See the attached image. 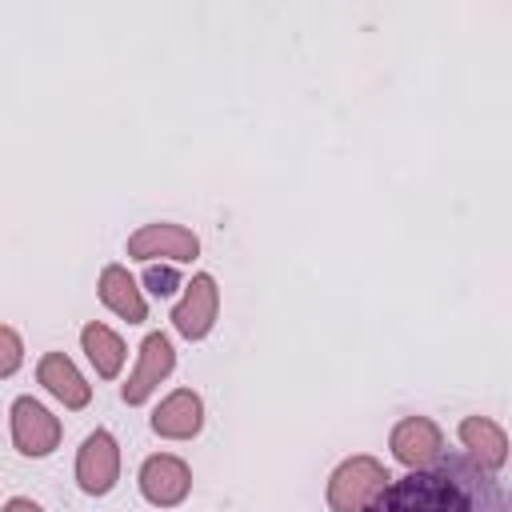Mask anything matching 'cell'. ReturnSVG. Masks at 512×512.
Here are the masks:
<instances>
[{
  "mask_svg": "<svg viewBox=\"0 0 512 512\" xmlns=\"http://www.w3.org/2000/svg\"><path fill=\"white\" fill-rule=\"evenodd\" d=\"M128 260H140V264H192L200 256V240L192 228L184 224H172V220H152V224H140L128 244H124Z\"/></svg>",
  "mask_w": 512,
  "mask_h": 512,
  "instance_id": "cell-3",
  "label": "cell"
},
{
  "mask_svg": "<svg viewBox=\"0 0 512 512\" xmlns=\"http://www.w3.org/2000/svg\"><path fill=\"white\" fill-rule=\"evenodd\" d=\"M456 436H460L468 460H476L488 472H500L504 468V460H508V436H504V428L492 416H464L460 428H456Z\"/></svg>",
  "mask_w": 512,
  "mask_h": 512,
  "instance_id": "cell-13",
  "label": "cell"
},
{
  "mask_svg": "<svg viewBox=\"0 0 512 512\" xmlns=\"http://www.w3.org/2000/svg\"><path fill=\"white\" fill-rule=\"evenodd\" d=\"M36 380H40V388H44L48 396H56V400H60L64 408H72V412L88 408V400H92V384L80 376V368H76L72 356H64V352H44L40 364H36Z\"/></svg>",
  "mask_w": 512,
  "mask_h": 512,
  "instance_id": "cell-11",
  "label": "cell"
},
{
  "mask_svg": "<svg viewBox=\"0 0 512 512\" xmlns=\"http://www.w3.org/2000/svg\"><path fill=\"white\" fill-rule=\"evenodd\" d=\"M120 480V444L108 428H96L84 436L76 452V484L84 496H108Z\"/></svg>",
  "mask_w": 512,
  "mask_h": 512,
  "instance_id": "cell-5",
  "label": "cell"
},
{
  "mask_svg": "<svg viewBox=\"0 0 512 512\" xmlns=\"http://www.w3.org/2000/svg\"><path fill=\"white\" fill-rule=\"evenodd\" d=\"M8 432H12V444L20 456H48L60 448V420L32 396H16L12 408H8Z\"/></svg>",
  "mask_w": 512,
  "mask_h": 512,
  "instance_id": "cell-4",
  "label": "cell"
},
{
  "mask_svg": "<svg viewBox=\"0 0 512 512\" xmlns=\"http://www.w3.org/2000/svg\"><path fill=\"white\" fill-rule=\"evenodd\" d=\"M364 512H512V492L468 456H440L432 468L392 476Z\"/></svg>",
  "mask_w": 512,
  "mask_h": 512,
  "instance_id": "cell-1",
  "label": "cell"
},
{
  "mask_svg": "<svg viewBox=\"0 0 512 512\" xmlns=\"http://www.w3.org/2000/svg\"><path fill=\"white\" fill-rule=\"evenodd\" d=\"M388 480L392 476L376 456H368V452L348 456L328 476V508L332 512H364L388 488Z\"/></svg>",
  "mask_w": 512,
  "mask_h": 512,
  "instance_id": "cell-2",
  "label": "cell"
},
{
  "mask_svg": "<svg viewBox=\"0 0 512 512\" xmlns=\"http://www.w3.org/2000/svg\"><path fill=\"white\" fill-rule=\"evenodd\" d=\"M144 284H148V292H152V296H160V300H164V296H172L176 288H184L172 264H148V272H144Z\"/></svg>",
  "mask_w": 512,
  "mask_h": 512,
  "instance_id": "cell-15",
  "label": "cell"
},
{
  "mask_svg": "<svg viewBox=\"0 0 512 512\" xmlns=\"http://www.w3.org/2000/svg\"><path fill=\"white\" fill-rule=\"evenodd\" d=\"M200 428H204V400L192 388H176L152 408V432L164 440H192Z\"/></svg>",
  "mask_w": 512,
  "mask_h": 512,
  "instance_id": "cell-10",
  "label": "cell"
},
{
  "mask_svg": "<svg viewBox=\"0 0 512 512\" xmlns=\"http://www.w3.org/2000/svg\"><path fill=\"white\" fill-rule=\"evenodd\" d=\"M80 348L88 352V360H92V368H96L100 380H116V376H120L128 348H124V340H120L108 324L88 320V324L80 328Z\"/></svg>",
  "mask_w": 512,
  "mask_h": 512,
  "instance_id": "cell-14",
  "label": "cell"
},
{
  "mask_svg": "<svg viewBox=\"0 0 512 512\" xmlns=\"http://www.w3.org/2000/svg\"><path fill=\"white\" fill-rule=\"evenodd\" d=\"M0 348H4V360H0V376H12L20 368V356H24V344H20V332L12 324L0 328Z\"/></svg>",
  "mask_w": 512,
  "mask_h": 512,
  "instance_id": "cell-16",
  "label": "cell"
},
{
  "mask_svg": "<svg viewBox=\"0 0 512 512\" xmlns=\"http://www.w3.org/2000/svg\"><path fill=\"white\" fill-rule=\"evenodd\" d=\"M392 456L412 472V468H432L444 456V432L432 416H404L392 436H388Z\"/></svg>",
  "mask_w": 512,
  "mask_h": 512,
  "instance_id": "cell-9",
  "label": "cell"
},
{
  "mask_svg": "<svg viewBox=\"0 0 512 512\" xmlns=\"http://www.w3.org/2000/svg\"><path fill=\"white\" fill-rule=\"evenodd\" d=\"M4 512H44L36 500H28V496H12L8 504H4Z\"/></svg>",
  "mask_w": 512,
  "mask_h": 512,
  "instance_id": "cell-17",
  "label": "cell"
},
{
  "mask_svg": "<svg viewBox=\"0 0 512 512\" xmlns=\"http://www.w3.org/2000/svg\"><path fill=\"white\" fill-rule=\"evenodd\" d=\"M216 316H220V288H216V276L212 272H196L188 284H184V296L176 300L172 308V328L184 336V340H204L212 328H216Z\"/></svg>",
  "mask_w": 512,
  "mask_h": 512,
  "instance_id": "cell-6",
  "label": "cell"
},
{
  "mask_svg": "<svg viewBox=\"0 0 512 512\" xmlns=\"http://www.w3.org/2000/svg\"><path fill=\"white\" fill-rule=\"evenodd\" d=\"M136 484H140V496L156 508H176L188 500L192 492V468L188 460L172 456V452H152L140 472H136Z\"/></svg>",
  "mask_w": 512,
  "mask_h": 512,
  "instance_id": "cell-8",
  "label": "cell"
},
{
  "mask_svg": "<svg viewBox=\"0 0 512 512\" xmlns=\"http://www.w3.org/2000/svg\"><path fill=\"white\" fill-rule=\"evenodd\" d=\"M172 368H176V348H172V340H168L164 332H148V336L140 340L136 368H132L128 384L120 388V400H124L128 408L144 404V400L172 376Z\"/></svg>",
  "mask_w": 512,
  "mask_h": 512,
  "instance_id": "cell-7",
  "label": "cell"
},
{
  "mask_svg": "<svg viewBox=\"0 0 512 512\" xmlns=\"http://www.w3.org/2000/svg\"><path fill=\"white\" fill-rule=\"evenodd\" d=\"M96 296L108 312H116L120 320L128 324H144L148 320V300L144 292L136 288V276L124 268V264H104L100 268V280H96Z\"/></svg>",
  "mask_w": 512,
  "mask_h": 512,
  "instance_id": "cell-12",
  "label": "cell"
}]
</instances>
